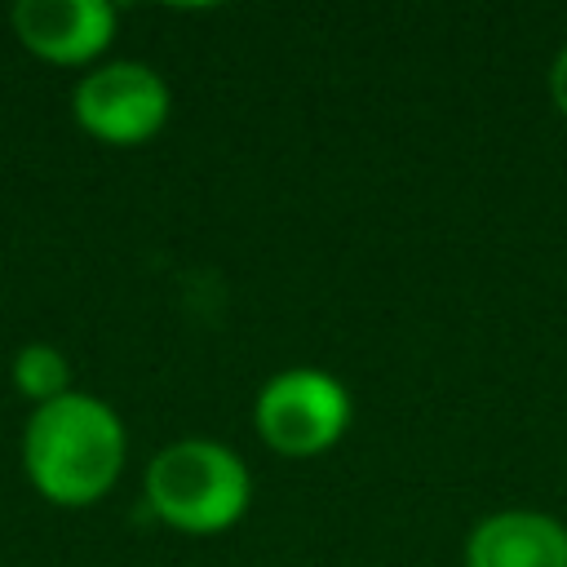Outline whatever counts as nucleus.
Segmentation results:
<instances>
[{
	"mask_svg": "<svg viewBox=\"0 0 567 567\" xmlns=\"http://www.w3.org/2000/svg\"><path fill=\"white\" fill-rule=\"evenodd\" d=\"M124 452L128 434L120 412L84 390L40 403L22 430V470L31 487L66 509L97 505L120 483Z\"/></svg>",
	"mask_w": 567,
	"mask_h": 567,
	"instance_id": "1",
	"label": "nucleus"
},
{
	"mask_svg": "<svg viewBox=\"0 0 567 567\" xmlns=\"http://www.w3.org/2000/svg\"><path fill=\"white\" fill-rule=\"evenodd\" d=\"M142 492L151 514L173 532L217 536L248 514L252 474L230 443L177 439L151 456Z\"/></svg>",
	"mask_w": 567,
	"mask_h": 567,
	"instance_id": "2",
	"label": "nucleus"
},
{
	"mask_svg": "<svg viewBox=\"0 0 567 567\" xmlns=\"http://www.w3.org/2000/svg\"><path fill=\"white\" fill-rule=\"evenodd\" d=\"M350 390L323 368H284L252 399V425L261 443L288 461L323 456L350 430Z\"/></svg>",
	"mask_w": 567,
	"mask_h": 567,
	"instance_id": "3",
	"label": "nucleus"
},
{
	"mask_svg": "<svg viewBox=\"0 0 567 567\" xmlns=\"http://www.w3.org/2000/svg\"><path fill=\"white\" fill-rule=\"evenodd\" d=\"M168 106H173V97H168L164 75L146 62H133V58L102 62V66L84 71L75 93H71L75 124L106 146L151 142L164 128Z\"/></svg>",
	"mask_w": 567,
	"mask_h": 567,
	"instance_id": "4",
	"label": "nucleus"
},
{
	"mask_svg": "<svg viewBox=\"0 0 567 567\" xmlns=\"http://www.w3.org/2000/svg\"><path fill=\"white\" fill-rule=\"evenodd\" d=\"M9 22L18 44L53 66H89L115 40V4L106 0H18Z\"/></svg>",
	"mask_w": 567,
	"mask_h": 567,
	"instance_id": "5",
	"label": "nucleus"
},
{
	"mask_svg": "<svg viewBox=\"0 0 567 567\" xmlns=\"http://www.w3.org/2000/svg\"><path fill=\"white\" fill-rule=\"evenodd\" d=\"M465 567H567V523L545 509L483 514L461 549Z\"/></svg>",
	"mask_w": 567,
	"mask_h": 567,
	"instance_id": "6",
	"label": "nucleus"
},
{
	"mask_svg": "<svg viewBox=\"0 0 567 567\" xmlns=\"http://www.w3.org/2000/svg\"><path fill=\"white\" fill-rule=\"evenodd\" d=\"M13 385L40 408V403H53L62 394H71V363L58 346L49 341H31L13 354Z\"/></svg>",
	"mask_w": 567,
	"mask_h": 567,
	"instance_id": "7",
	"label": "nucleus"
},
{
	"mask_svg": "<svg viewBox=\"0 0 567 567\" xmlns=\"http://www.w3.org/2000/svg\"><path fill=\"white\" fill-rule=\"evenodd\" d=\"M549 102L558 106V115L567 120V44L554 53V62H549Z\"/></svg>",
	"mask_w": 567,
	"mask_h": 567,
	"instance_id": "8",
	"label": "nucleus"
}]
</instances>
